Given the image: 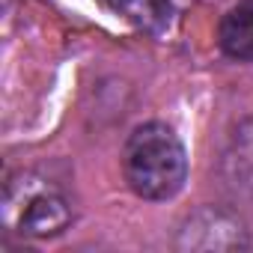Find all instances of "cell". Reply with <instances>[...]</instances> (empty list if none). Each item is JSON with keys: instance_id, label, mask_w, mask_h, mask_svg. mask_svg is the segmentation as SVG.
I'll use <instances>...</instances> for the list:
<instances>
[{"instance_id": "3", "label": "cell", "mask_w": 253, "mask_h": 253, "mask_svg": "<svg viewBox=\"0 0 253 253\" xmlns=\"http://www.w3.org/2000/svg\"><path fill=\"white\" fill-rule=\"evenodd\" d=\"M9 220L15 223V229L21 235H33V238H51L60 235L69 220H72V209L66 203V197H60L51 188L42 191H21V203L18 209H6Z\"/></svg>"}, {"instance_id": "2", "label": "cell", "mask_w": 253, "mask_h": 253, "mask_svg": "<svg viewBox=\"0 0 253 253\" xmlns=\"http://www.w3.org/2000/svg\"><path fill=\"white\" fill-rule=\"evenodd\" d=\"M250 244L244 223L223 211V209H200L194 214H188V220L179 229L176 247L179 250H206V253H217V250H244Z\"/></svg>"}, {"instance_id": "4", "label": "cell", "mask_w": 253, "mask_h": 253, "mask_svg": "<svg viewBox=\"0 0 253 253\" xmlns=\"http://www.w3.org/2000/svg\"><path fill=\"white\" fill-rule=\"evenodd\" d=\"M104 6L125 18L131 27L161 36L173 21V3L170 0H104Z\"/></svg>"}, {"instance_id": "1", "label": "cell", "mask_w": 253, "mask_h": 253, "mask_svg": "<svg viewBox=\"0 0 253 253\" xmlns=\"http://www.w3.org/2000/svg\"><path fill=\"white\" fill-rule=\"evenodd\" d=\"M128 188L152 203L173 200L188 179V152L179 134L164 122H146L131 131L122 152Z\"/></svg>"}, {"instance_id": "5", "label": "cell", "mask_w": 253, "mask_h": 253, "mask_svg": "<svg viewBox=\"0 0 253 253\" xmlns=\"http://www.w3.org/2000/svg\"><path fill=\"white\" fill-rule=\"evenodd\" d=\"M217 42L235 60H253V6H238L223 15Z\"/></svg>"}]
</instances>
